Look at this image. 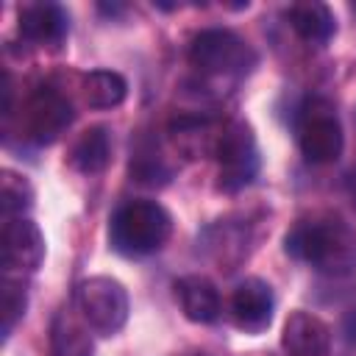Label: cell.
<instances>
[{
    "label": "cell",
    "instance_id": "1",
    "mask_svg": "<svg viewBox=\"0 0 356 356\" xmlns=\"http://www.w3.org/2000/svg\"><path fill=\"white\" fill-rule=\"evenodd\" d=\"M284 250L325 275L356 270V228L339 217L300 220L284 236Z\"/></svg>",
    "mask_w": 356,
    "mask_h": 356
},
{
    "label": "cell",
    "instance_id": "2",
    "mask_svg": "<svg viewBox=\"0 0 356 356\" xmlns=\"http://www.w3.org/2000/svg\"><path fill=\"white\" fill-rule=\"evenodd\" d=\"M172 234L170 211L156 200H128L108 222L111 248L122 256H147L159 250Z\"/></svg>",
    "mask_w": 356,
    "mask_h": 356
},
{
    "label": "cell",
    "instance_id": "3",
    "mask_svg": "<svg viewBox=\"0 0 356 356\" xmlns=\"http://www.w3.org/2000/svg\"><path fill=\"white\" fill-rule=\"evenodd\" d=\"M189 61L203 75H245L256 67V50L225 28H206L189 44Z\"/></svg>",
    "mask_w": 356,
    "mask_h": 356
},
{
    "label": "cell",
    "instance_id": "4",
    "mask_svg": "<svg viewBox=\"0 0 356 356\" xmlns=\"http://www.w3.org/2000/svg\"><path fill=\"white\" fill-rule=\"evenodd\" d=\"M298 145L312 164H331L339 159L345 136L337 108L325 97H309L298 111Z\"/></svg>",
    "mask_w": 356,
    "mask_h": 356
},
{
    "label": "cell",
    "instance_id": "5",
    "mask_svg": "<svg viewBox=\"0 0 356 356\" xmlns=\"http://www.w3.org/2000/svg\"><path fill=\"white\" fill-rule=\"evenodd\" d=\"M75 303L83 323L100 337L117 334L128 320V292L117 278L108 275L83 278L75 289Z\"/></svg>",
    "mask_w": 356,
    "mask_h": 356
},
{
    "label": "cell",
    "instance_id": "6",
    "mask_svg": "<svg viewBox=\"0 0 356 356\" xmlns=\"http://www.w3.org/2000/svg\"><path fill=\"white\" fill-rule=\"evenodd\" d=\"M214 156L220 164L217 186L222 192H236V189L248 186L259 172V147H256L253 128L242 120L225 122L222 134L217 139Z\"/></svg>",
    "mask_w": 356,
    "mask_h": 356
},
{
    "label": "cell",
    "instance_id": "7",
    "mask_svg": "<svg viewBox=\"0 0 356 356\" xmlns=\"http://www.w3.org/2000/svg\"><path fill=\"white\" fill-rule=\"evenodd\" d=\"M72 103L50 89V86H42L36 89L28 103H25V114H22V128H25V136L36 145H50L56 142L72 122Z\"/></svg>",
    "mask_w": 356,
    "mask_h": 356
},
{
    "label": "cell",
    "instance_id": "8",
    "mask_svg": "<svg viewBox=\"0 0 356 356\" xmlns=\"http://www.w3.org/2000/svg\"><path fill=\"white\" fill-rule=\"evenodd\" d=\"M44 259V236L28 217H8L3 222V267L6 275L22 278L39 270Z\"/></svg>",
    "mask_w": 356,
    "mask_h": 356
},
{
    "label": "cell",
    "instance_id": "9",
    "mask_svg": "<svg viewBox=\"0 0 356 356\" xmlns=\"http://www.w3.org/2000/svg\"><path fill=\"white\" fill-rule=\"evenodd\" d=\"M273 289L261 278H245L231 295V320L245 334H261L273 320Z\"/></svg>",
    "mask_w": 356,
    "mask_h": 356
},
{
    "label": "cell",
    "instance_id": "10",
    "mask_svg": "<svg viewBox=\"0 0 356 356\" xmlns=\"http://www.w3.org/2000/svg\"><path fill=\"white\" fill-rule=\"evenodd\" d=\"M281 345L292 356H325L331 345V328L312 312H292L284 323Z\"/></svg>",
    "mask_w": 356,
    "mask_h": 356
},
{
    "label": "cell",
    "instance_id": "11",
    "mask_svg": "<svg viewBox=\"0 0 356 356\" xmlns=\"http://www.w3.org/2000/svg\"><path fill=\"white\" fill-rule=\"evenodd\" d=\"M70 31V17L58 3H31L19 8V33L36 44H61Z\"/></svg>",
    "mask_w": 356,
    "mask_h": 356
},
{
    "label": "cell",
    "instance_id": "12",
    "mask_svg": "<svg viewBox=\"0 0 356 356\" xmlns=\"http://www.w3.org/2000/svg\"><path fill=\"white\" fill-rule=\"evenodd\" d=\"M175 298L181 303V312L192 323H214L222 312L220 292L206 275H184L175 281Z\"/></svg>",
    "mask_w": 356,
    "mask_h": 356
},
{
    "label": "cell",
    "instance_id": "13",
    "mask_svg": "<svg viewBox=\"0 0 356 356\" xmlns=\"http://www.w3.org/2000/svg\"><path fill=\"white\" fill-rule=\"evenodd\" d=\"M222 134V125H217L209 117H178L170 125V136L175 142V147L186 156V159H203V156H214L217 139Z\"/></svg>",
    "mask_w": 356,
    "mask_h": 356
},
{
    "label": "cell",
    "instance_id": "14",
    "mask_svg": "<svg viewBox=\"0 0 356 356\" xmlns=\"http://www.w3.org/2000/svg\"><path fill=\"white\" fill-rule=\"evenodd\" d=\"M286 19L292 25V31L309 42V44H325L334 31H337V19L331 14V8L320 0H303V3H295L286 8Z\"/></svg>",
    "mask_w": 356,
    "mask_h": 356
},
{
    "label": "cell",
    "instance_id": "15",
    "mask_svg": "<svg viewBox=\"0 0 356 356\" xmlns=\"http://www.w3.org/2000/svg\"><path fill=\"white\" fill-rule=\"evenodd\" d=\"M72 167L83 175H97L108 167L111 161V134L103 125H95L89 131H83L78 136V142L72 145V156H70Z\"/></svg>",
    "mask_w": 356,
    "mask_h": 356
},
{
    "label": "cell",
    "instance_id": "16",
    "mask_svg": "<svg viewBox=\"0 0 356 356\" xmlns=\"http://www.w3.org/2000/svg\"><path fill=\"white\" fill-rule=\"evenodd\" d=\"M83 100L89 108H114L128 95V81L114 70H92L83 75Z\"/></svg>",
    "mask_w": 356,
    "mask_h": 356
},
{
    "label": "cell",
    "instance_id": "17",
    "mask_svg": "<svg viewBox=\"0 0 356 356\" xmlns=\"http://www.w3.org/2000/svg\"><path fill=\"white\" fill-rule=\"evenodd\" d=\"M86 328L89 325H81L67 314H58L53 325V356H92V339Z\"/></svg>",
    "mask_w": 356,
    "mask_h": 356
},
{
    "label": "cell",
    "instance_id": "18",
    "mask_svg": "<svg viewBox=\"0 0 356 356\" xmlns=\"http://www.w3.org/2000/svg\"><path fill=\"white\" fill-rule=\"evenodd\" d=\"M0 206L3 220L8 217H25V211L33 206V186L25 175H17L14 170H3L0 178Z\"/></svg>",
    "mask_w": 356,
    "mask_h": 356
},
{
    "label": "cell",
    "instance_id": "19",
    "mask_svg": "<svg viewBox=\"0 0 356 356\" xmlns=\"http://www.w3.org/2000/svg\"><path fill=\"white\" fill-rule=\"evenodd\" d=\"M28 306V292L22 278L17 275H3V334L8 337L11 328L17 325V320H22Z\"/></svg>",
    "mask_w": 356,
    "mask_h": 356
},
{
    "label": "cell",
    "instance_id": "20",
    "mask_svg": "<svg viewBox=\"0 0 356 356\" xmlns=\"http://www.w3.org/2000/svg\"><path fill=\"white\" fill-rule=\"evenodd\" d=\"M131 175L136 181L153 186V184H164L170 178V170L164 167L161 156H156V153H136L131 159Z\"/></svg>",
    "mask_w": 356,
    "mask_h": 356
},
{
    "label": "cell",
    "instance_id": "21",
    "mask_svg": "<svg viewBox=\"0 0 356 356\" xmlns=\"http://www.w3.org/2000/svg\"><path fill=\"white\" fill-rule=\"evenodd\" d=\"M342 331H345V339H348V342H356V309L348 312V317H345V323H342Z\"/></svg>",
    "mask_w": 356,
    "mask_h": 356
},
{
    "label": "cell",
    "instance_id": "22",
    "mask_svg": "<svg viewBox=\"0 0 356 356\" xmlns=\"http://www.w3.org/2000/svg\"><path fill=\"white\" fill-rule=\"evenodd\" d=\"M353 11H356V3H353Z\"/></svg>",
    "mask_w": 356,
    "mask_h": 356
}]
</instances>
